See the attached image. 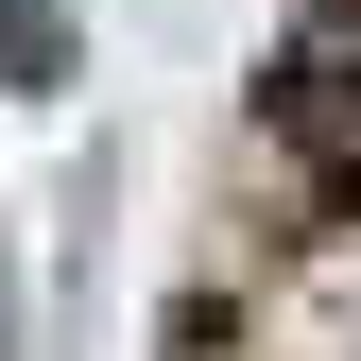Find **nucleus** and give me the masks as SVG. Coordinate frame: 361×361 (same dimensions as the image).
<instances>
[{
  "label": "nucleus",
  "mask_w": 361,
  "mask_h": 361,
  "mask_svg": "<svg viewBox=\"0 0 361 361\" xmlns=\"http://www.w3.org/2000/svg\"><path fill=\"white\" fill-rule=\"evenodd\" d=\"M0 86H69V18L52 0H0Z\"/></svg>",
  "instance_id": "f03ea898"
},
{
  "label": "nucleus",
  "mask_w": 361,
  "mask_h": 361,
  "mask_svg": "<svg viewBox=\"0 0 361 361\" xmlns=\"http://www.w3.org/2000/svg\"><path fill=\"white\" fill-rule=\"evenodd\" d=\"M258 138H276L327 207H361V0H310L276 35V86H258Z\"/></svg>",
  "instance_id": "f257e3e1"
}]
</instances>
